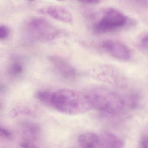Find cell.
I'll list each match as a JSON object with an SVG mask.
<instances>
[{
	"mask_svg": "<svg viewBox=\"0 0 148 148\" xmlns=\"http://www.w3.org/2000/svg\"><path fill=\"white\" fill-rule=\"evenodd\" d=\"M92 110L107 115H117L123 110L125 102L118 93L109 87L93 86L83 92Z\"/></svg>",
	"mask_w": 148,
	"mask_h": 148,
	"instance_id": "cell-1",
	"label": "cell"
},
{
	"mask_svg": "<svg viewBox=\"0 0 148 148\" xmlns=\"http://www.w3.org/2000/svg\"><path fill=\"white\" fill-rule=\"evenodd\" d=\"M51 106L69 115H79L92 110L83 92L69 89H59L52 92Z\"/></svg>",
	"mask_w": 148,
	"mask_h": 148,
	"instance_id": "cell-2",
	"label": "cell"
},
{
	"mask_svg": "<svg viewBox=\"0 0 148 148\" xmlns=\"http://www.w3.org/2000/svg\"><path fill=\"white\" fill-rule=\"evenodd\" d=\"M23 35L33 42H48L56 39L60 32L48 21L41 18H33L25 23Z\"/></svg>",
	"mask_w": 148,
	"mask_h": 148,
	"instance_id": "cell-3",
	"label": "cell"
},
{
	"mask_svg": "<svg viewBox=\"0 0 148 148\" xmlns=\"http://www.w3.org/2000/svg\"><path fill=\"white\" fill-rule=\"evenodd\" d=\"M130 18L122 12L109 8L103 10L92 29L95 34H104L124 28L130 25Z\"/></svg>",
	"mask_w": 148,
	"mask_h": 148,
	"instance_id": "cell-4",
	"label": "cell"
},
{
	"mask_svg": "<svg viewBox=\"0 0 148 148\" xmlns=\"http://www.w3.org/2000/svg\"><path fill=\"white\" fill-rule=\"evenodd\" d=\"M48 60L56 72L65 80H73L77 76V71L68 60L58 55H51Z\"/></svg>",
	"mask_w": 148,
	"mask_h": 148,
	"instance_id": "cell-5",
	"label": "cell"
},
{
	"mask_svg": "<svg viewBox=\"0 0 148 148\" xmlns=\"http://www.w3.org/2000/svg\"><path fill=\"white\" fill-rule=\"evenodd\" d=\"M101 47L113 58L122 61L129 60L132 57L130 48L120 41L112 40H105L101 43Z\"/></svg>",
	"mask_w": 148,
	"mask_h": 148,
	"instance_id": "cell-6",
	"label": "cell"
},
{
	"mask_svg": "<svg viewBox=\"0 0 148 148\" xmlns=\"http://www.w3.org/2000/svg\"><path fill=\"white\" fill-rule=\"evenodd\" d=\"M38 12L39 13L65 23L71 24L73 21L72 14L70 11L61 6H47L39 9Z\"/></svg>",
	"mask_w": 148,
	"mask_h": 148,
	"instance_id": "cell-7",
	"label": "cell"
},
{
	"mask_svg": "<svg viewBox=\"0 0 148 148\" xmlns=\"http://www.w3.org/2000/svg\"><path fill=\"white\" fill-rule=\"evenodd\" d=\"M78 142L82 148H101L100 137L93 132L81 134L78 137Z\"/></svg>",
	"mask_w": 148,
	"mask_h": 148,
	"instance_id": "cell-8",
	"label": "cell"
},
{
	"mask_svg": "<svg viewBox=\"0 0 148 148\" xmlns=\"http://www.w3.org/2000/svg\"><path fill=\"white\" fill-rule=\"evenodd\" d=\"M101 148H123V141L110 132H104L100 136Z\"/></svg>",
	"mask_w": 148,
	"mask_h": 148,
	"instance_id": "cell-9",
	"label": "cell"
},
{
	"mask_svg": "<svg viewBox=\"0 0 148 148\" xmlns=\"http://www.w3.org/2000/svg\"><path fill=\"white\" fill-rule=\"evenodd\" d=\"M21 132L24 137L30 141H36L40 135V127L34 123H24L20 126Z\"/></svg>",
	"mask_w": 148,
	"mask_h": 148,
	"instance_id": "cell-10",
	"label": "cell"
},
{
	"mask_svg": "<svg viewBox=\"0 0 148 148\" xmlns=\"http://www.w3.org/2000/svg\"><path fill=\"white\" fill-rule=\"evenodd\" d=\"M24 70V64L22 62L18 59H14L9 64L7 72L10 77L16 78L21 75Z\"/></svg>",
	"mask_w": 148,
	"mask_h": 148,
	"instance_id": "cell-11",
	"label": "cell"
},
{
	"mask_svg": "<svg viewBox=\"0 0 148 148\" xmlns=\"http://www.w3.org/2000/svg\"><path fill=\"white\" fill-rule=\"evenodd\" d=\"M52 94V92L48 91H39L36 92L35 97L40 102L48 105L51 106Z\"/></svg>",
	"mask_w": 148,
	"mask_h": 148,
	"instance_id": "cell-12",
	"label": "cell"
},
{
	"mask_svg": "<svg viewBox=\"0 0 148 148\" xmlns=\"http://www.w3.org/2000/svg\"><path fill=\"white\" fill-rule=\"evenodd\" d=\"M32 113V111L29 109H27L25 108H17L13 109L11 111L10 115L14 117H17V116L22 114H29Z\"/></svg>",
	"mask_w": 148,
	"mask_h": 148,
	"instance_id": "cell-13",
	"label": "cell"
},
{
	"mask_svg": "<svg viewBox=\"0 0 148 148\" xmlns=\"http://www.w3.org/2000/svg\"><path fill=\"white\" fill-rule=\"evenodd\" d=\"M0 135L1 137L7 140H12L13 139V135L9 130L3 127H0Z\"/></svg>",
	"mask_w": 148,
	"mask_h": 148,
	"instance_id": "cell-14",
	"label": "cell"
},
{
	"mask_svg": "<svg viewBox=\"0 0 148 148\" xmlns=\"http://www.w3.org/2000/svg\"><path fill=\"white\" fill-rule=\"evenodd\" d=\"M10 33L9 28L5 25H1L0 27V39L1 40L5 39Z\"/></svg>",
	"mask_w": 148,
	"mask_h": 148,
	"instance_id": "cell-15",
	"label": "cell"
},
{
	"mask_svg": "<svg viewBox=\"0 0 148 148\" xmlns=\"http://www.w3.org/2000/svg\"><path fill=\"white\" fill-rule=\"evenodd\" d=\"M21 148H38L32 143L29 142H24L20 144Z\"/></svg>",
	"mask_w": 148,
	"mask_h": 148,
	"instance_id": "cell-16",
	"label": "cell"
},
{
	"mask_svg": "<svg viewBox=\"0 0 148 148\" xmlns=\"http://www.w3.org/2000/svg\"><path fill=\"white\" fill-rule=\"evenodd\" d=\"M83 4L88 5H97L100 2V1L98 0H85L79 1Z\"/></svg>",
	"mask_w": 148,
	"mask_h": 148,
	"instance_id": "cell-17",
	"label": "cell"
},
{
	"mask_svg": "<svg viewBox=\"0 0 148 148\" xmlns=\"http://www.w3.org/2000/svg\"><path fill=\"white\" fill-rule=\"evenodd\" d=\"M140 148H148V138H143L140 143Z\"/></svg>",
	"mask_w": 148,
	"mask_h": 148,
	"instance_id": "cell-18",
	"label": "cell"
},
{
	"mask_svg": "<svg viewBox=\"0 0 148 148\" xmlns=\"http://www.w3.org/2000/svg\"><path fill=\"white\" fill-rule=\"evenodd\" d=\"M141 43L143 45L148 47V34L143 37L141 40Z\"/></svg>",
	"mask_w": 148,
	"mask_h": 148,
	"instance_id": "cell-19",
	"label": "cell"
}]
</instances>
